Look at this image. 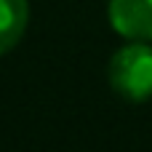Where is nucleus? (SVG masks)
Instances as JSON below:
<instances>
[{
    "label": "nucleus",
    "instance_id": "f257e3e1",
    "mask_svg": "<svg viewBox=\"0 0 152 152\" xmlns=\"http://www.w3.org/2000/svg\"><path fill=\"white\" fill-rule=\"evenodd\" d=\"M110 83L128 102H147L152 96V48L134 40L110 61Z\"/></svg>",
    "mask_w": 152,
    "mask_h": 152
},
{
    "label": "nucleus",
    "instance_id": "f03ea898",
    "mask_svg": "<svg viewBox=\"0 0 152 152\" xmlns=\"http://www.w3.org/2000/svg\"><path fill=\"white\" fill-rule=\"evenodd\" d=\"M110 24L128 40H152V0H110Z\"/></svg>",
    "mask_w": 152,
    "mask_h": 152
},
{
    "label": "nucleus",
    "instance_id": "7ed1b4c3",
    "mask_svg": "<svg viewBox=\"0 0 152 152\" xmlns=\"http://www.w3.org/2000/svg\"><path fill=\"white\" fill-rule=\"evenodd\" d=\"M29 21L27 0H0V56L19 45Z\"/></svg>",
    "mask_w": 152,
    "mask_h": 152
}]
</instances>
